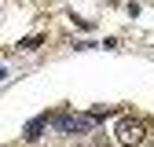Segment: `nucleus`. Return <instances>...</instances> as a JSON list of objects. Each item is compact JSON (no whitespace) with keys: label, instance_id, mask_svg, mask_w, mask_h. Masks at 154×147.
<instances>
[{"label":"nucleus","instance_id":"obj_2","mask_svg":"<svg viewBox=\"0 0 154 147\" xmlns=\"http://www.w3.org/2000/svg\"><path fill=\"white\" fill-rule=\"evenodd\" d=\"M114 133H118V143H125V147H136V143H143V136H147V125H143L140 118H121Z\"/></svg>","mask_w":154,"mask_h":147},{"label":"nucleus","instance_id":"obj_3","mask_svg":"<svg viewBox=\"0 0 154 147\" xmlns=\"http://www.w3.org/2000/svg\"><path fill=\"white\" fill-rule=\"evenodd\" d=\"M48 121H51L48 114H41V118H33V121L26 125V140H37V136H41V133H44V125H48Z\"/></svg>","mask_w":154,"mask_h":147},{"label":"nucleus","instance_id":"obj_4","mask_svg":"<svg viewBox=\"0 0 154 147\" xmlns=\"http://www.w3.org/2000/svg\"><path fill=\"white\" fill-rule=\"evenodd\" d=\"M18 48H26V52H33V48H41V37H26V41H18Z\"/></svg>","mask_w":154,"mask_h":147},{"label":"nucleus","instance_id":"obj_1","mask_svg":"<svg viewBox=\"0 0 154 147\" xmlns=\"http://www.w3.org/2000/svg\"><path fill=\"white\" fill-rule=\"evenodd\" d=\"M51 125L59 129L63 136H81V133H88V129L95 125V118L92 114H55Z\"/></svg>","mask_w":154,"mask_h":147}]
</instances>
